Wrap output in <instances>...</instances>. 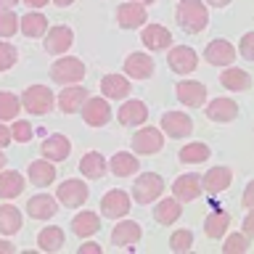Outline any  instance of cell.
Returning a JSON list of instances; mask_svg holds the SVG:
<instances>
[{"instance_id": "cell-1", "label": "cell", "mask_w": 254, "mask_h": 254, "mask_svg": "<svg viewBox=\"0 0 254 254\" xmlns=\"http://www.w3.org/2000/svg\"><path fill=\"white\" fill-rule=\"evenodd\" d=\"M178 24L180 29H186L188 35L201 32L209 24V13H206L204 0H183L178 5Z\"/></svg>"}, {"instance_id": "cell-2", "label": "cell", "mask_w": 254, "mask_h": 254, "mask_svg": "<svg viewBox=\"0 0 254 254\" xmlns=\"http://www.w3.org/2000/svg\"><path fill=\"white\" fill-rule=\"evenodd\" d=\"M21 109H27L29 114H35V117L48 114V111L53 109V93H51V87H45V85L27 87L24 95H21Z\"/></svg>"}, {"instance_id": "cell-3", "label": "cell", "mask_w": 254, "mask_h": 254, "mask_svg": "<svg viewBox=\"0 0 254 254\" xmlns=\"http://www.w3.org/2000/svg\"><path fill=\"white\" fill-rule=\"evenodd\" d=\"M162 190H164V180L159 178L156 172H146V175H140V178L132 183V198L138 204H143V206L156 201V198L162 196Z\"/></svg>"}, {"instance_id": "cell-4", "label": "cell", "mask_w": 254, "mask_h": 254, "mask_svg": "<svg viewBox=\"0 0 254 254\" xmlns=\"http://www.w3.org/2000/svg\"><path fill=\"white\" fill-rule=\"evenodd\" d=\"M82 77H85V64L79 59H71V56L59 59L51 66V79H53V82H59V85H74Z\"/></svg>"}, {"instance_id": "cell-5", "label": "cell", "mask_w": 254, "mask_h": 254, "mask_svg": "<svg viewBox=\"0 0 254 254\" xmlns=\"http://www.w3.org/2000/svg\"><path fill=\"white\" fill-rule=\"evenodd\" d=\"M56 196H59V201H61L64 206H71V209H77V206H82V204L87 201V196H90V188H87L82 180L69 178V180H64L61 186H59Z\"/></svg>"}, {"instance_id": "cell-6", "label": "cell", "mask_w": 254, "mask_h": 254, "mask_svg": "<svg viewBox=\"0 0 254 254\" xmlns=\"http://www.w3.org/2000/svg\"><path fill=\"white\" fill-rule=\"evenodd\" d=\"M159 127H162V132L167 138H188V135L193 132V122H190V117L183 114V111H164Z\"/></svg>"}, {"instance_id": "cell-7", "label": "cell", "mask_w": 254, "mask_h": 254, "mask_svg": "<svg viewBox=\"0 0 254 254\" xmlns=\"http://www.w3.org/2000/svg\"><path fill=\"white\" fill-rule=\"evenodd\" d=\"M164 146V132L162 130H156V127H143V130H138L132 135V148H135V154H159Z\"/></svg>"}, {"instance_id": "cell-8", "label": "cell", "mask_w": 254, "mask_h": 254, "mask_svg": "<svg viewBox=\"0 0 254 254\" xmlns=\"http://www.w3.org/2000/svg\"><path fill=\"white\" fill-rule=\"evenodd\" d=\"M167 64H170V69L175 74H190V71L198 66V56H196L193 48L178 45L170 51V56H167Z\"/></svg>"}, {"instance_id": "cell-9", "label": "cell", "mask_w": 254, "mask_h": 254, "mask_svg": "<svg viewBox=\"0 0 254 254\" xmlns=\"http://www.w3.org/2000/svg\"><path fill=\"white\" fill-rule=\"evenodd\" d=\"M79 109H82V119L90 127H103L111 119V106L106 98H87Z\"/></svg>"}, {"instance_id": "cell-10", "label": "cell", "mask_w": 254, "mask_h": 254, "mask_svg": "<svg viewBox=\"0 0 254 254\" xmlns=\"http://www.w3.org/2000/svg\"><path fill=\"white\" fill-rule=\"evenodd\" d=\"M101 212H103V217H111V220L125 217V214L130 212V196L119 188L109 190V193L101 198Z\"/></svg>"}, {"instance_id": "cell-11", "label": "cell", "mask_w": 254, "mask_h": 254, "mask_svg": "<svg viewBox=\"0 0 254 254\" xmlns=\"http://www.w3.org/2000/svg\"><path fill=\"white\" fill-rule=\"evenodd\" d=\"M172 193L178 201H196V198L201 196V178H198L196 172L180 175V178L172 183Z\"/></svg>"}, {"instance_id": "cell-12", "label": "cell", "mask_w": 254, "mask_h": 254, "mask_svg": "<svg viewBox=\"0 0 254 254\" xmlns=\"http://www.w3.org/2000/svg\"><path fill=\"white\" fill-rule=\"evenodd\" d=\"M71 43H74V32H71L69 27H53V29H48L45 32V51L48 53H53V56H61V53H66Z\"/></svg>"}, {"instance_id": "cell-13", "label": "cell", "mask_w": 254, "mask_h": 254, "mask_svg": "<svg viewBox=\"0 0 254 254\" xmlns=\"http://www.w3.org/2000/svg\"><path fill=\"white\" fill-rule=\"evenodd\" d=\"M175 93H178V101L183 106H204V101H206V87L201 82H196V79H183V82H178Z\"/></svg>"}, {"instance_id": "cell-14", "label": "cell", "mask_w": 254, "mask_h": 254, "mask_svg": "<svg viewBox=\"0 0 254 254\" xmlns=\"http://www.w3.org/2000/svg\"><path fill=\"white\" fill-rule=\"evenodd\" d=\"M204 59L209 64H214V66H228V64H233V59H236V48L230 45L228 40L217 37V40H212V43L206 45Z\"/></svg>"}, {"instance_id": "cell-15", "label": "cell", "mask_w": 254, "mask_h": 254, "mask_svg": "<svg viewBox=\"0 0 254 254\" xmlns=\"http://www.w3.org/2000/svg\"><path fill=\"white\" fill-rule=\"evenodd\" d=\"M40 151H43V156L48 159V162H64L69 154H71V143L66 135H48V138L43 140V146H40Z\"/></svg>"}, {"instance_id": "cell-16", "label": "cell", "mask_w": 254, "mask_h": 254, "mask_svg": "<svg viewBox=\"0 0 254 254\" xmlns=\"http://www.w3.org/2000/svg\"><path fill=\"white\" fill-rule=\"evenodd\" d=\"M117 21L122 29H138L146 21V8L143 3H125L117 8Z\"/></svg>"}, {"instance_id": "cell-17", "label": "cell", "mask_w": 254, "mask_h": 254, "mask_svg": "<svg viewBox=\"0 0 254 254\" xmlns=\"http://www.w3.org/2000/svg\"><path fill=\"white\" fill-rule=\"evenodd\" d=\"M87 87L85 85H69L66 90H61L59 95V106L64 114H74V111H79V106L87 101Z\"/></svg>"}, {"instance_id": "cell-18", "label": "cell", "mask_w": 254, "mask_h": 254, "mask_svg": "<svg viewBox=\"0 0 254 254\" xmlns=\"http://www.w3.org/2000/svg\"><path fill=\"white\" fill-rule=\"evenodd\" d=\"M140 43L146 45L148 51H164V48L172 43V35L167 27H162V24H148L140 35Z\"/></svg>"}, {"instance_id": "cell-19", "label": "cell", "mask_w": 254, "mask_h": 254, "mask_svg": "<svg viewBox=\"0 0 254 254\" xmlns=\"http://www.w3.org/2000/svg\"><path fill=\"white\" fill-rule=\"evenodd\" d=\"M125 71L130 77H135V79H146V77H151L154 74V59L151 56H146V53H130L125 59Z\"/></svg>"}, {"instance_id": "cell-20", "label": "cell", "mask_w": 254, "mask_h": 254, "mask_svg": "<svg viewBox=\"0 0 254 254\" xmlns=\"http://www.w3.org/2000/svg\"><path fill=\"white\" fill-rule=\"evenodd\" d=\"M236 117H238V103L230 98H214L206 106V119H212V122H233Z\"/></svg>"}, {"instance_id": "cell-21", "label": "cell", "mask_w": 254, "mask_h": 254, "mask_svg": "<svg viewBox=\"0 0 254 254\" xmlns=\"http://www.w3.org/2000/svg\"><path fill=\"white\" fill-rule=\"evenodd\" d=\"M119 122L127 127H138L148 119V106L143 101H127L125 106H119Z\"/></svg>"}, {"instance_id": "cell-22", "label": "cell", "mask_w": 254, "mask_h": 254, "mask_svg": "<svg viewBox=\"0 0 254 254\" xmlns=\"http://www.w3.org/2000/svg\"><path fill=\"white\" fill-rule=\"evenodd\" d=\"M132 90V85L127 82V77L125 74H106V77H101V93L106 95V98H127Z\"/></svg>"}, {"instance_id": "cell-23", "label": "cell", "mask_w": 254, "mask_h": 254, "mask_svg": "<svg viewBox=\"0 0 254 254\" xmlns=\"http://www.w3.org/2000/svg\"><path fill=\"white\" fill-rule=\"evenodd\" d=\"M230 183H233V172H230L228 167H212V170L204 175L201 186L209 190V193H222Z\"/></svg>"}, {"instance_id": "cell-24", "label": "cell", "mask_w": 254, "mask_h": 254, "mask_svg": "<svg viewBox=\"0 0 254 254\" xmlns=\"http://www.w3.org/2000/svg\"><path fill=\"white\" fill-rule=\"evenodd\" d=\"M140 241V225L132 220H125L111 230V244L114 246H132Z\"/></svg>"}, {"instance_id": "cell-25", "label": "cell", "mask_w": 254, "mask_h": 254, "mask_svg": "<svg viewBox=\"0 0 254 254\" xmlns=\"http://www.w3.org/2000/svg\"><path fill=\"white\" fill-rule=\"evenodd\" d=\"M27 212L32 220H51L56 212H59V206H56V201L51 196L40 193V196H32L27 201Z\"/></svg>"}, {"instance_id": "cell-26", "label": "cell", "mask_w": 254, "mask_h": 254, "mask_svg": "<svg viewBox=\"0 0 254 254\" xmlns=\"http://www.w3.org/2000/svg\"><path fill=\"white\" fill-rule=\"evenodd\" d=\"M98 228H101V217L95 212H79L71 220V233L77 238H90L93 233H98Z\"/></svg>"}, {"instance_id": "cell-27", "label": "cell", "mask_w": 254, "mask_h": 254, "mask_svg": "<svg viewBox=\"0 0 254 254\" xmlns=\"http://www.w3.org/2000/svg\"><path fill=\"white\" fill-rule=\"evenodd\" d=\"M106 159H103L98 151H90V154H85L82 159H79V172L85 175V178H90V180H98L106 175Z\"/></svg>"}, {"instance_id": "cell-28", "label": "cell", "mask_w": 254, "mask_h": 254, "mask_svg": "<svg viewBox=\"0 0 254 254\" xmlns=\"http://www.w3.org/2000/svg\"><path fill=\"white\" fill-rule=\"evenodd\" d=\"M220 85H222V87H228V90H236V93H241V90H249V85H252V77H249V71L230 66V69H225V71L220 74Z\"/></svg>"}, {"instance_id": "cell-29", "label": "cell", "mask_w": 254, "mask_h": 254, "mask_svg": "<svg viewBox=\"0 0 254 254\" xmlns=\"http://www.w3.org/2000/svg\"><path fill=\"white\" fill-rule=\"evenodd\" d=\"M27 172H29V180L35 183L37 188H45V186H51V183L56 180V167L48 162V159H43V162H40V159L32 162Z\"/></svg>"}, {"instance_id": "cell-30", "label": "cell", "mask_w": 254, "mask_h": 254, "mask_svg": "<svg viewBox=\"0 0 254 254\" xmlns=\"http://www.w3.org/2000/svg\"><path fill=\"white\" fill-rule=\"evenodd\" d=\"M21 212L16 209V206L11 204H3L0 206V233L3 236H13V233H19V228H21Z\"/></svg>"}, {"instance_id": "cell-31", "label": "cell", "mask_w": 254, "mask_h": 254, "mask_svg": "<svg viewBox=\"0 0 254 254\" xmlns=\"http://www.w3.org/2000/svg\"><path fill=\"white\" fill-rule=\"evenodd\" d=\"M19 27H21V32L27 37H43L45 32H48V19L43 13H24L21 19H19Z\"/></svg>"}, {"instance_id": "cell-32", "label": "cell", "mask_w": 254, "mask_h": 254, "mask_svg": "<svg viewBox=\"0 0 254 254\" xmlns=\"http://www.w3.org/2000/svg\"><path fill=\"white\" fill-rule=\"evenodd\" d=\"M180 201L178 198H164V201H159L156 204V209H154V220L159 222V225H172L175 220L180 217Z\"/></svg>"}, {"instance_id": "cell-33", "label": "cell", "mask_w": 254, "mask_h": 254, "mask_svg": "<svg viewBox=\"0 0 254 254\" xmlns=\"http://www.w3.org/2000/svg\"><path fill=\"white\" fill-rule=\"evenodd\" d=\"M64 241H66V236H64V230L59 225H48L45 230H40V236H37V244H40V249H45V252H59Z\"/></svg>"}, {"instance_id": "cell-34", "label": "cell", "mask_w": 254, "mask_h": 254, "mask_svg": "<svg viewBox=\"0 0 254 254\" xmlns=\"http://www.w3.org/2000/svg\"><path fill=\"white\" fill-rule=\"evenodd\" d=\"M21 190H24V178L19 172H11V170L0 172V196L3 198H16Z\"/></svg>"}, {"instance_id": "cell-35", "label": "cell", "mask_w": 254, "mask_h": 254, "mask_svg": "<svg viewBox=\"0 0 254 254\" xmlns=\"http://www.w3.org/2000/svg\"><path fill=\"white\" fill-rule=\"evenodd\" d=\"M209 154H212V148L206 146V143H188V146L180 148L178 156H180L183 164H201L209 159Z\"/></svg>"}, {"instance_id": "cell-36", "label": "cell", "mask_w": 254, "mask_h": 254, "mask_svg": "<svg viewBox=\"0 0 254 254\" xmlns=\"http://www.w3.org/2000/svg\"><path fill=\"white\" fill-rule=\"evenodd\" d=\"M230 228V214L228 212H214L204 220V230L209 238H222Z\"/></svg>"}, {"instance_id": "cell-37", "label": "cell", "mask_w": 254, "mask_h": 254, "mask_svg": "<svg viewBox=\"0 0 254 254\" xmlns=\"http://www.w3.org/2000/svg\"><path fill=\"white\" fill-rule=\"evenodd\" d=\"M111 172L117 175V178H127V175H132L135 170H138V159H135L132 154H125V151H119V154L111 156Z\"/></svg>"}, {"instance_id": "cell-38", "label": "cell", "mask_w": 254, "mask_h": 254, "mask_svg": "<svg viewBox=\"0 0 254 254\" xmlns=\"http://www.w3.org/2000/svg\"><path fill=\"white\" fill-rule=\"evenodd\" d=\"M19 98L13 93H0V122L3 119H16L19 117Z\"/></svg>"}, {"instance_id": "cell-39", "label": "cell", "mask_w": 254, "mask_h": 254, "mask_svg": "<svg viewBox=\"0 0 254 254\" xmlns=\"http://www.w3.org/2000/svg\"><path fill=\"white\" fill-rule=\"evenodd\" d=\"M190 246H193V233L190 230H175V233L170 236V249L172 252H188Z\"/></svg>"}, {"instance_id": "cell-40", "label": "cell", "mask_w": 254, "mask_h": 254, "mask_svg": "<svg viewBox=\"0 0 254 254\" xmlns=\"http://www.w3.org/2000/svg\"><path fill=\"white\" fill-rule=\"evenodd\" d=\"M19 29V19L11 13V8H0V37H11Z\"/></svg>"}, {"instance_id": "cell-41", "label": "cell", "mask_w": 254, "mask_h": 254, "mask_svg": "<svg viewBox=\"0 0 254 254\" xmlns=\"http://www.w3.org/2000/svg\"><path fill=\"white\" fill-rule=\"evenodd\" d=\"M246 249H249V238L244 233H230V238L222 244V252L225 254H244Z\"/></svg>"}, {"instance_id": "cell-42", "label": "cell", "mask_w": 254, "mask_h": 254, "mask_svg": "<svg viewBox=\"0 0 254 254\" xmlns=\"http://www.w3.org/2000/svg\"><path fill=\"white\" fill-rule=\"evenodd\" d=\"M19 59V51L11 43H0V71H8Z\"/></svg>"}, {"instance_id": "cell-43", "label": "cell", "mask_w": 254, "mask_h": 254, "mask_svg": "<svg viewBox=\"0 0 254 254\" xmlns=\"http://www.w3.org/2000/svg\"><path fill=\"white\" fill-rule=\"evenodd\" d=\"M32 135H35V130H32V125L24 122V119H19V122L11 125V138H13V140L27 143V140H32Z\"/></svg>"}, {"instance_id": "cell-44", "label": "cell", "mask_w": 254, "mask_h": 254, "mask_svg": "<svg viewBox=\"0 0 254 254\" xmlns=\"http://www.w3.org/2000/svg\"><path fill=\"white\" fill-rule=\"evenodd\" d=\"M241 56L246 61L254 59V32H246V35L241 37Z\"/></svg>"}, {"instance_id": "cell-45", "label": "cell", "mask_w": 254, "mask_h": 254, "mask_svg": "<svg viewBox=\"0 0 254 254\" xmlns=\"http://www.w3.org/2000/svg\"><path fill=\"white\" fill-rule=\"evenodd\" d=\"M244 206L252 212V206H254V183H249V186L244 188Z\"/></svg>"}, {"instance_id": "cell-46", "label": "cell", "mask_w": 254, "mask_h": 254, "mask_svg": "<svg viewBox=\"0 0 254 254\" xmlns=\"http://www.w3.org/2000/svg\"><path fill=\"white\" fill-rule=\"evenodd\" d=\"M8 143H11V127L0 125V148H5Z\"/></svg>"}, {"instance_id": "cell-47", "label": "cell", "mask_w": 254, "mask_h": 254, "mask_svg": "<svg viewBox=\"0 0 254 254\" xmlns=\"http://www.w3.org/2000/svg\"><path fill=\"white\" fill-rule=\"evenodd\" d=\"M244 236L246 238L254 236V217H252V214H246V220H244Z\"/></svg>"}, {"instance_id": "cell-48", "label": "cell", "mask_w": 254, "mask_h": 254, "mask_svg": "<svg viewBox=\"0 0 254 254\" xmlns=\"http://www.w3.org/2000/svg\"><path fill=\"white\" fill-rule=\"evenodd\" d=\"M98 252H101V246H98V244H93V241L79 246V254H98Z\"/></svg>"}, {"instance_id": "cell-49", "label": "cell", "mask_w": 254, "mask_h": 254, "mask_svg": "<svg viewBox=\"0 0 254 254\" xmlns=\"http://www.w3.org/2000/svg\"><path fill=\"white\" fill-rule=\"evenodd\" d=\"M16 249H13V244L11 241H3V238H0V254H13Z\"/></svg>"}, {"instance_id": "cell-50", "label": "cell", "mask_w": 254, "mask_h": 254, "mask_svg": "<svg viewBox=\"0 0 254 254\" xmlns=\"http://www.w3.org/2000/svg\"><path fill=\"white\" fill-rule=\"evenodd\" d=\"M24 3H27L29 8H43L45 3H51V0H24Z\"/></svg>"}, {"instance_id": "cell-51", "label": "cell", "mask_w": 254, "mask_h": 254, "mask_svg": "<svg viewBox=\"0 0 254 254\" xmlns=\"http://www.w3.org/2000/svg\"><path fill=\"white\" fill-rule=\"evenodd\" d=\"M230 3V0H209V5H214V8H225Z\"/></svg>"}, {"instance_id": "cell-52", "label": "cell", "mask_w": 254, "mask_h": 254, "mask_svg": "<svg viewBox=\"0 0 254 254\" xmlns=\"http://www.w3.org/2000/svg\"><path fill=\"white\" fill-rule=\"evenodd\" d=\"M53 3L59 5V8H66V5H71V3H74V0H53Z\"/></svg>"}, {"instance_id": "cell-53", "label": "cell", "mask_w": 254, "mask_h": 254, "mask_svg": "<svg viewBox=\"0 0 254 254\" xmlns=\"http://www.w3.org/2000/svg\"><path fill=\"white\" fill-rule=\"evenodd\" d=\"M16 3H19V0H0V8H11Z\"/></svg>"}, {"instance_id": "cell-54", "label": "cell", "mask_w": 254, "mask_h": 254, "mask_svg": "<svg viewBox=\"0 0 254 254\" xmlns=\"http://www.w3.org/2000/svg\"><path fill=\"white\" fill-rule=\"evenodd\" d=\"M3 167H5V154L0 151V170H3Z\"/></svg>"}, {"instance_id": "cell-55", "label": "cell", "mask_w": 254, "mask_h": 254, "mask_svg": "<svg viewBox=\"0 0 254 254\" xmlns=\"http://www.w3.org/2000/svg\"><path fill=\"white\" fill-rule=\"evenodd\" d=\"M138 3H146L148 5V3H154V0H138Z\"/></svg>"}]
</instances>
